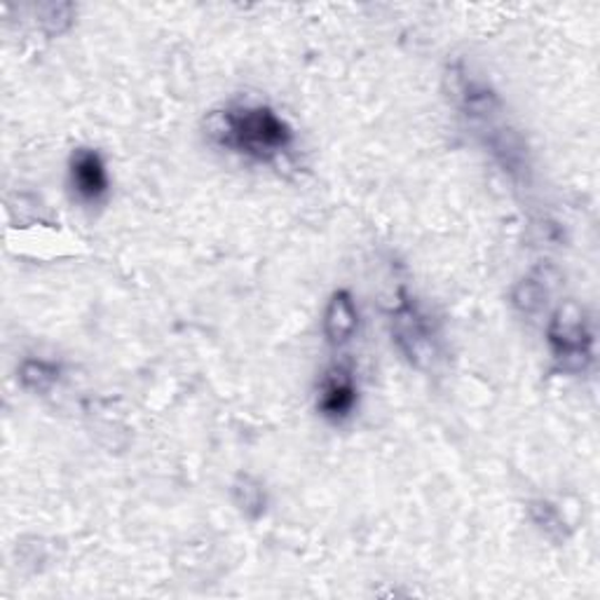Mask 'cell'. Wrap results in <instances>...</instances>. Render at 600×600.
<instances>
[{"mask_svg": "<svg viewBox=\"0 0 600 600\" xmlns=\"http://www.w3.org/2000/svg\"><path fill=\"white\" fill-rule=\"evenodd\" d=\"M532 519L535 523L540 526L542 530H547L549 535H563V519L561 513L556 511V507H551L549 502H537L532 505Z\"/></svg>", "mask_w": 600, "mask_h": 600, "instance_id": "10", "label": "cell"}, {"mask_svg": "<svg viewBox=\"0 0 600 600\" xmlns=\"http://www.w3.org/2000/svg\"><path fill=\"white\" fill-rule=\"evenodd\" d=\"M549 345L553 359L568 374H584L593 362V334L577 307L558 309L549 324Z\"/></svg>", "mask_w": 600, "mask_h": 600, "instance_id": "2", "label": "cell"}, {"mask_svg": "<svg viewBox=\"0 0 600 600\" xmlns=\"http://www.w3.org/2000/svg\"><path fill=\"white\" fill-rule=\"evenodd\" d=\"M545 298H547V288L537 282V279H528V282H521L519 288H516L513 294V303L519 305L523 313H537L545 305Z\"/></svg>", "mask_w": 600, "mask_h": 600, "instance_id": "9", "label": "cell"}, {"mask_svg": "<svg viewBox=\"0 0 600 600\" xmlns=\"http://www.w3.org/2000/svg\"><path fill=\"white\" fill-rule=\"evenodd\" d=\"M359 399L357 391V383L352 378V370L336 366L330 374H326L322 389H319V413L326 420L340 423L345 418L352 416V410H355Z\"/></svg>", "mask_w": 600, "mask_h": 600, "instance_id": "4", "label": "cell"}, {"mask_svg": "<svg viewBox=\"0 0 600 600\" xmlns=\"http://www.w3.org/2000/svg\"><path fill=\"white\" fill-rule=\"evenodd\" d=\"M221 141L246 157L267 162L284 153L294 141V132L267 106L227 109L218 128Z\"/></svg>", "mask_w": 600, "mask_h": 600, "instance_id": "1", "label": "cell"}, {"mask_svg": "<svg viewBox=\"0 0 600 600\" xmlns=\"http://www.w3.org/2000/svg\"><path fill=\"white\" fill-rule=\"evenodd\" d=\"M19 378H22L24 387H29L33 391H48L59 380V366H54L50 362L31 359V362H27L22 366V376H19Z\"/></svg>", "mask_w": 600, "mask_h": 600, "instance_id": "7", "label": "cell"}, {"mask_svg": "<svg viewBox=\"0 0 600 600\" xmlns=\"http://www.w3.org/2000/svg\"><path fill=\"white\" fill-rule=\"evenodd\" d=\"M359 326V313L355 298L347 292H336L334 298L328 301L326 315H324V334L330 345H345Z\"/></svg>", "mask_w": 600, "mask_h": 600, "instance_id": "6", "label": "cell"}, {"mask_svg": "<svg viewBox=\"0 0 600 600\" xmlns=\"http://www.w3.org/2000/svg\"><path fill=\"white\" fill-rule=\"evenodd\" d=\"M235 502L250 513V516H258L265 507V498H263V490L258 484H254L252 479H240L237 486H235Z\"/></svg>", "mask_w": 600, "mask_h": 600, "instance_id": "8", "label": "cell"}, {"mask_svg": "<svg viewBox=\"0 0 600 600\" xmlns=\"http://www.w3.org/2000/svg\"><path fill=\"white\" fill-rule=\"evenodd\" d=\"M391 338L413 366L425 368L437 357V334L429 317L404 294L399 305L391 309Z\"/></svg>", "mask_w": 600, "mask_h": 600, "instance_id": "3", "label": "cell"}, {"mask_svg": "<svg viewBox=\"0 0 600 600\" xmlns=\"http://www.w3.org/2000/svg\"><path fill=\"white\" fill-rule=\"evenodd\" d=\"M71 185L80 200L99 202L109 193V174L99 153L78 149L71 157Z\"/></svg>", "mask_w": 600, "mask_h": 600, "instance_id": "5", "label": "cell"}]
</instances>
